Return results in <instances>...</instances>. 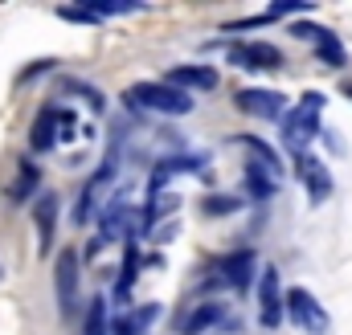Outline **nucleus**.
I'll return each mask as SVG.
<instances>
[{
	"label": "nucleus",
	"mask_w": 352,
	"mask_h": 335,
	"mask_svg": "<svg viewBox=\"0 0 352 335\" xmlns=\"http://www.w3.org/2000/svg\"><path fill=\"white\" fill-rule=\"evenodd\" d=\"M123 102L131 106V111H152V115H188L192 106H197V98L192 94H184V90H176L168 82H135L123 90Z\"/></svg>",
	"instance_id": "f257e3e1"
},
{
	"label": "nucleus",
	"mask_w": 352,
	"mask_h": 335,
	"mask_svg": "<svg viewBox=\"0 0 352 335\" xmlns=\"http://www.w3.org/2000/svg\"><path fill=\"white\" fill-rule=\"evenodd\" d=\"M320 111H324V94L311 90L299 98V106H291V115L283 119V148L291 156H307V143L320 135Z\"/></svg>",
	"instance_id": "f03ea898"
},
{
	"label": "nucleus",
	"mask_w": 352,
	"mask_h": 335,
	"mask_svg": "<svg viewBox=\"0 0 352 335\" xmlns=\"http://www.w3.org/2000/svg\"><path fill=\"white\" fill-rule=\"evenodd\" d=\"M283 315H287L295 327H303V332H311V335H328V332H332L328 311H324V307L316 303V294H311V290H303V286L283 290Z\"/></svg>",
	"instance_id": "7ed1b4c3"
},
{
	"label": "nucleus",
	"mask_w": 352,
	"mask_h": 335,
	"mask_svg": "<svg viewBox=\"0 0 352 335\" xmlns=\"http://www.w3.org/2000/svg\"><path fill=\"white\" fill-rule=\"evenodd\" d=\"M70 135H74V115L62 106H45L33 123V152H54Z\"/></svg>",
	"instance_id": "20e7f679"
},
{
	"label": "nucleus",
	"mask_w": 352,
	"mask_h": 335,
	"mask_svg": "<svg viewBox=\"0 0 352 335\" xmlns=\"http://www.w3.org/2000/svg\"><path fill=\"white\" fill-rule=\"evenodd\" d=\"M54 282H58V307H62V315L74 319V315H78V253L74 250L58 253Z\"/></svg>",
	"instance_id": "39448f33"
},
{
	"label": "nucleus",
	"mask_w": 352,
	"mask_h": 335,
	"mask_svg": "<svg viewBox=\"0 0 352 335\" xmlns=\"http://www.w3.org/2000/svg\"><path fill=\"white\" fill-rule=\"evenodd\" d=\"M230 62L242 66V70H278L283 54L270 41H234L230 45Z\"/></svg>",
	"instance_id": "423d86ee"
},
{
	"label": "nucleus",
	"mask_w": 352,
	"mask_h": 335,
	"mask_svg": "<svg viewBox=\"0 0 352 335\" xmlns=\"http://www.w3.org/2000/svg\"><path fill=\"white\" fill-rule=\"evenodd\" d=\"M258 319L263 327H278L283 323V290H278V270L266 266L258 278Z\"/></svg>",
	"instance_id": "0eeeda50"
},
{
	"label": "nucleus",
	"mask_w": 352,
	"mask_h": 335,
	"mask_svg": "<svg viewBox=\"0 0 352 335\" xmlns=\"http://www.w3.org/2000/svg\"><path fill=\"white\" fill-rule=\"evenodd\" d=\"M283 94L278 90H238V98H234V106L242 111V115H254V119H278L283 115Z\"/></svg>",
	"instance_id": "6e6552de"
},
{
	"label": "nucleus",
	"mask_w": 352,
	"mask_h": 335,
	"mask_svg": "<svg viewBox=\"0 0 352 335\" xmlns=\"http://www.w3.org/2000/svg\"><path fill=\"white\" fill-rule=\"evenodd\" d=\"M217 70L213 66H173L168 70V86L176 90H184V94H192V90H217Z\"/></svg>",
	"instance_id": "1a4fd4ad"
},
{
	"label": "nucleus",
	"mask_w": 352,
	"mask_h": 335,
	"mask_svg": "<svg viewBox=\"0 0 352 335\" xmlns=\"http://www.w3.org/2000/svg\"><path fill=\"white\" fill-rule=\"evenodd\" d=\"M295 172H299V180L307 184L311 200H324V196L332 192V176H328V168H324V160H316V156H299V164H295Z\"/></svg>",
	"instance_id": "9d476101"
},
{
	"label": "nucleus",
	"mask_w": 352,
	"mask_h": 335,
	"mask_svg": "<svg viewBox=\"0 0 352 335\" xmlns=\"http://www.w3.org/2000/svg\"><path fill=\"white\" fill-rule=\"evenodd\" d=\"M250 278H254V253L250 250H238V253H230V257H221V282L226 286L246 290Z\"/></svg>",
	"instance_id": "9b49d317"
},
{
	"label": "nucleus",
	"mask_w": 352,
	"mask_h": 335,
	"mask_svg": "<svg viewBox=\"0 0 352 335\" xmlns=\"http://www.w3.org/2000/svg\"><path fill=\"white\" fill-rule=\"evenodd\" d=\"M33 217H37V238H41V253H45L54 242V229H58V196L41 192V200L33 205Z\"/></svg>",
	"instance_id": "f8f14e48"
},
{
	"label": "nucleus",
	"mask_w": 352,
	"mask_h": 335,
	"mask_svg": "<svg viewBox=\"0 0 352 335\" xmlns=\"http://www.w3.org/2000/svg\"><path fill=\"white\" fill-rule=\"evenodd\" d=\"M274 188H278V176H274V172H266L258 160L246 168V192H250L254 200H270V196H274Z\"/></svg>",
	"instance_id": "ddd939ff"
},
{
	"label": "nucleus",
	"mask_w": 352,
	"mask_h": 335,
	"mask_svg": "<svg viewBox=\"0 0 352 335\" xmlns=\"http://www.w3.org/2000/svg\"><path fill=\"white\" fill-rule=\"evenodd\" d=\"M213 323H226V307L221 303H205V307H197L188 319H184V335H201L205 327H213Z\"/></svg>",
	"instance_id": "4468645a"
},
{
	"label": "nucleus",
	"mask_w": 352,
	"mask_h": 335,
	"mask_svg": "<svg viewBox=\"0 0 352 335\" xmlns=\"http://www.w3.org/2000/svg\"><path fill=\"white\" fill-rule=\"evenodd\" d=\"M316 54H320V62L332 66V70L344 66V45H340V37H336L332 29H320V33H316Z\"/></svg>",
	"instance_id": "2eb2a0df"
},
{
	"label": "nucleus",
	"mask_w": 352,
	"mask_h": 335,
	"mask_svg": "<svg viewBox=\"0 0 352 335\" xmlns=\"http://www.w3.org/2000/svg\"><path fill=\"white\" fill-rule=\"evenodd\" d=\"M87 335H107V299H102V294H94V299H90Z\"/></svg>",
	"instance_id": "dca6fc26"
},
{
	"label": "nucleus",
	"mask_w": 352,
	"mask_h": 335,
	"mask_svg": "<svg viewBox=\"0 0 352 335\" xmlns=\"http://www.w3.org/2000/svg\"><path fill=\"white\" fill-rule=\"evenodd\" d=\"M33 188H37V168H33V164H21V180L8 188V196L21 205V200H29V192H33Z\"/></svg>",
	"instance_id": "f3484780"
},
{
	"label": "nucleus",
	"mask_w": 352,
	"mask_h": 335,
	"mask_svg": "<svg viewBox=\"0 0 352 335\" xmlns=\"http://www.w3.org/2000/svg\"><path fill=\"white\" fill-rule=\"evenodd\" d=\"M242 205H246L242 196H205V200H201V209H205L209 217H221V213H238Z\"/></svg>",
	"instance_id": "a211bd4d"
},
{
	"label": "nucleus",
	"mask_w": 352,
	"mask_h": 335,
	"mask_svg": "<svg viewBox=\"0 0 352 335\" xmlns=\"http://www.w3.org/2000/svg\"><path fill=\"white\" fill-rule=\"evenodd\" d=\"M62 16H66V21H98L90 8H62Z\"/></svg>",
	"instance_id": "6ab92c4d"
},
{
	"label": "nucleus",
	"mask_w": 352,
	"mask_h": 335,
	"mask_svg": "<svg viewBox=\"0 0 352 335\" xmlns=\"http://www.w3.org/2000/svg\"><path fill=\"white\" fill-rule=\"evenodd\" d=\"M291 33H295V37H303V41H316V33H320V29H316V25H291Z\"/></svg>",
	"instance_id": "aec40b11"
},
{
	"label": "nucleus",
	"mask_w": 352,
	"mask_h": 335,
	"mask_svg": "<svg viewBox=\"0 0 352 335\" xmlns=\"http://www.w3.org/2000/svg\"><path fill=\"white\" fill-rule=\"evenodd\" d=\"M344 94H349V98H352V82H344Z\"/></svg>",
	"instance_id": "412c9836"
}]
</instances>
